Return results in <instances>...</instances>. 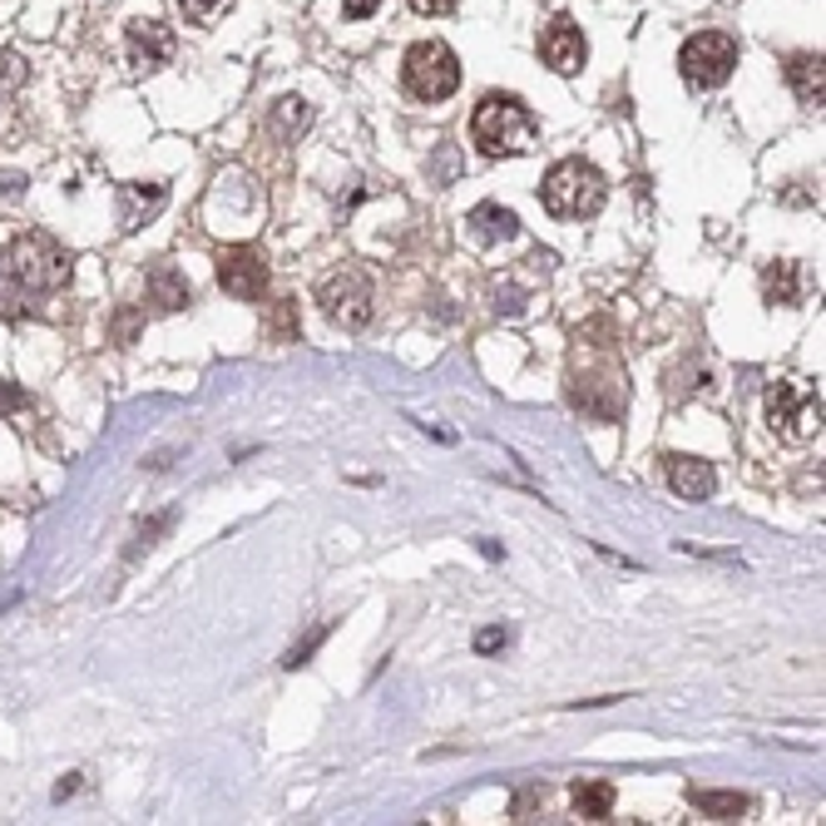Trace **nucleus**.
<instances>
[{
  "instance_id": "f257e3e1",
  "label": "nucleus",
  "mask_w": 826,
  "mask_h": 826,
  "mask_svg": "<svg viewBox=\"0 0 826 826\" xmlns=\"http://www.w3.org/2000/svg\"><path fill=\"white\" fill-rule=\"evenodd\" d=\"M70 282V252L45 233L10 242V252H0V317H16L40 298H55Z\"/></svg>"
},
{
  "instance_id": "f03ea898",
  "label": "nucleus",
  "mask_w": 826,
  "mask_h": 826,
  "mask_svg": "<svg viewBox=\"0 0 826 826\" xmlns=\"http://www.w3.org/2000/svg\"><path fill=\"white\" fill-rule=\"evenodd\" d=\"M471 134L491 158H515V154H529L539 140V124L529 114V104L520 94H485L475 104V120H471Z\"/></svg>"
},
{
  "instance_id": "7ed1b4c3",
  "label": "nucleus",
  "mask_w": 826,
  "mask_h": 826,
  "mask_svg": "<svg viewBox=\"0 0 826 826\" xmlns=\"http://www.w3.org/2000/svg\"><path fill=\"white\" fill-rule=\"evenodd\" d=\"M603 194H609V184L589 158H559L545 174V188H539V198L555 218H595L603 208Z\"/></svg>"
},
{
  "instance_id": "20e7f679",
  "label": "nucleus",
  "mask_w": 826,
  "mask_h": 826,
  "mask_svg": "<svg viewBox=\"0 0 826 826\" xmlns=\"http://www.w3.org/2000/svg\"><path fill=\"white\" fill-rule=\"evenodd\" d=\"M401 84H406L411 100L421 104H441L461 90V60L446 40H421L406 50V65H401Z\"/></svg>"
},
{
  "instance_id": "39448f33",
  "label": "nucleus",
  "mask_w": 826,
  "mask_h": 826,
  "mask_svg": "<svg viewBox=\"0 0 826 826\" xmlns=\"http://www.w3.org/2000/svg\"><path fill=\"white\" fill-rule=\"evenodd\" d=\"M767 421L782 441H817L822 436V391L812 381H772Z\"/></svg>"
},
{
  "instance_id": "423d86ee",
  "label": "nucleus",
  "mask_w": 826,
  "mask_h": 826,
  "mask_svg": "<svg viewBox=\"0 0 826 826\" xmlns=\"http://www.w3.org/2000/svg\"><path fill=\"white\" fill-rule=\"evenodd\" d=\"M733 70H737V40L723 35V30H698L678 50V75L693 90H717V84H727Z\"/></svg>"
},
{
  "instance_id": "0eeeda50",
  "label": "nucleus",
  "mask_w": 826,
  "mask_h": 826,
  "mask_svg": "<svg viewBox=\"0 0 826 826\" xmlns=\"http://www.w3.org/2000/svg\"><path fill=\"white\" fill-rule=\"evenodd\" d=\"M317 302H322L327 322L342 327V332H362L372 322V282L362 278L357 268H342L317 288Z\"/></svg>"
},
{
  "instance_id": "6e6552de",
  "label": "nucleus",
  "mask_w": 826,
  "mask_h": 826,
  "mask_svg": "<svg viewBox=\"0 0 826 826\" xmlns=\"http://www.w3.org/2000/svg\"><path fill=\"white\" fill-rule=\"evenodd\" d=\"M569 396H575V406L585 411L589 421H619L623 401H629V386H623V372H579L575 366Z\"/></svg>"
},
{
  "instance_id": "1a4fd4ad",
  "label": "nucleus",
  "mask_w": 826,
  "mask_h": 826,
  "mask_svg": "<svg viewBox=\"0 0 826 826\" xmlns=\"http://www.w3.org/2000/svg\"><path fill=\"white\" fill-rule=\"evenodd\" d=\"M218 288L238 302H258L268 292V258L258 248H224L218 252Z\"/></svg>"
},
{
  "instance_id": "9d476101",
  "label": "nucleus",
  "mask_w": 826,
  "mask_h": 826,
  "mask_svg": "<svg viewBox=\"0 0 826 826\" xmlns=\"http://www.w3.org/2000/svg\"><path fill=\"white\" fill-rule=\"evenodd\" d=\"M539 55H545V65L555 70V75H575V70L589 60L585 30H579L569 16H555L545 25V35H539Z\"/></svg>"
},
{
  "instance_id": "9b49d317",
  "label": "nucleus",
  "mask_w": 826,
  "mask_h": 826,
  "mask_svg": "<svg viewBox=\"0 0 826 826\" xmlns=\"http://www.w3.org/2000/svg\"><path fill=\"white\" fill-rule=\"evenodd\" d=\"M124 45H130V65L134 70H164L174 60V30L158 25V20H134L124 30Z\"/></svg>"
},
{
  "instance_id": "f8f14e48",
  "label": "nucleus",
  "mask_w": 826,
  "mask_h": 826,
  "mask_svg": "<svg viewBox=\"0 0 826 826\" xmlns=\"http://www.w3.org/2000/svg\"><path fill=\"white\" fill-rule=\"evenodd\" d=\"M669 485L683 500H708L717 491V471L698 455H669Z\"/></svg>"
},
{
  "instance_id": "ddd939ff",
  "label": "nucleus",
  "mask_w": 826,
  "mask_h": 826,
  "mask_svg": "<svg viewBox=\"0 0 826 826\" xmlns=\"http://www.w3.org/2000/svg\"><path fill=\"white\" fill-rule=\"evenodd\" d=\"M787 84L802 104H817L822 110V94H826V65L822 55H792L787 60Z\"/></svg>"
},
{
  "instance_id": "4468645a",
  "label": "nucleus",
  "mask_w": 826,
  "mask_h": 826,
  "mask_svg": "<svg viewBox=\"0 0 826 826\" xmlns=\"http://www.w3.org/2000/svg\"><path fill=\"white\" fill-rule=\"evenodd\" d=\"M149 302L154 312H178V307H188V282L178 268H168V262H158L149 272Z\"/></svg>"
},
{
  "instance_id": "2eb2a0df",
  "label": "nucleus",
  "mask_w": 826,
  "mask_h": 826,
  "mask_svg": "<svg viewBox=\"0 0 826 826\" xmlns=\"http://www.w3.org/2000/svg\"><path fill=\"white\" fill-rule=\"evenodd\" d=\"M471 228H475V238H481V242H505V238L520 233V218H515L510 208H500V204H481V208H471Z\"/></svg>"
},
{
  "instance_id": "dca6fc26",
  "label": "nucleus",
  "mask_w": 826,
  "mask_h": 826,
  "mask_svg": "<svg viewBox=\"0 0 826 826\" xmlns=\"http://www.w3.org/2000/svg\"><path fill=\"white\" fill-rule=\"evenodd\" d=\"M762 292H767L772 307H797L802 302V272H797V262H772V268L762 272Z\"/></svg>"
},
{
  "instance_id": "f3484780",
  "label": "nucleus",
  "mask_w": 826,
  "mask_h": 826,
  "mask_svg": "<svg viewBox=\"0 0 826 826\" xmlns=\"http://www.w3.org/2000/svg\"><path fill=\"white\" fill-rule=\"evenodd\" d=\"M120 198H124V228H140L144 224V218H149V214H158V208H164V184H149V188H140V184H124L120 188Z\"/></svg>"
},
{
  "instance_id": "a211bd4d",
  "label": "nucleus",
  "mask_w": 826,
  "mask_h": 826,
  "mask_svg": "<svg viewBox=\"0 0 826 826\" xmlns=\"http://www.w3.org/2000/svg\"><path fill=\"white\" fill-rule=\"evenodd\" d=\"M575 812L585 822H609L613 817V782H575Z\"/></svg>"
},
{
  "instance_id": "6ab92c4d",
  "label": "nucleus",
  "mask_w": 826,
  "mask_h": 826,
  "mask_svg": "<svg viewBox=\"0 0 826 826\" xmlns=\"http://www.w3.org/2000/svg\"><path fill=\"white\" fill-rule=\"evenodd\" d=\"M688 802H693L703 817H713V822H737L747 812V797H737V792H688Z\"/></svg>"
},
{
  "instance_id": "aec40b11",
  "label": "nucleus",
  "mask_w": 826,
  "mask_h": 826,
  "mask_svg": "<svg viewBox=\"0 0 826 826\" xmlns=\"http://www.w3.org/2000/svg\"><path fill=\"white\" fill-rule=\"evenodd\" d=\"M307 124H312V104L307 100H282L278 110L268 114V130L278 134V140H298Z\"/></svg>"
},
{
  "instance_id": "412c9836",
  "label": "nucleus",
  "mask_w": 826,
  "mask_h": 826,
  "mask_svg": "<svg viewBox=\"0 0 826 826\" xmlns=\"http://www.w3.org/2000/svg\"><path fill=\"white\" fill-rule=\"evenodd\" d=\"M25 75H30L25 60H20L16 50H0V94H10L16 84H25Z\"/></svg>"
},
{
  "instance_id": "4be33fe9",
  "label": "nucleus",
  "mask_w": 826,
  "mask_h": 826,
  "mask_svg": "<svg viewBox=\"0 0 826 826\" xmlns=\"http://www.w3.org/2000/svg\"><path fill=\"white\" fill-rule=\"evenodd\" d=\"M233 0H178V10H184V20H194V25H208L214 16H224Z\"/></svg>"
},
{
  "instance_id": "5701e85b",
  "label": "nucleus",
  "mask_w": 826,
  "mask_h": 826,
  "mask_svg": "<svg viewBox=\"0 0 826 826\" xmlns=\"http://www.w3.org/2000/svg\"><path fill=\"white\" fill-rule=\"evenodd\" d=\"M327 633H332V623H322V629H317V633H312V639H302V643H298V649H292V653H288V659H282V669H302V663H307V659H312V653H317V643H322V639H327Z\"/></svg>"
},
{
  "instance_id": "b1692460",
  "label": "nucleus",
  "mask_w": 826,
  "mask_h": 826,
  "mask_svg": "<svg viewBox=\"0 0 826 826\" xmlns=\"http://www.w3.org/2000/svg\"><path fill=\"white\" fill-rule=\"evenodd\" d=\"M272 332H278V342H292V337H298V307H292V298L278 302V322H272Z\"/></svg>"
},
{
  "instance_id": "393cba45",
  "label": "nucleus",
  "mask_w": 826,
  "mask_h": 826,
  "mask_svg": "<svg viewBox=\"0 0 826 826\" xmlns=\"http://www.w3.org/2000/svg\"><path fill=\"white\" fill-rule=\"evenodd\" d=\"M475 649H481V653H495V649H505V629H485L481 639H475Z\"/></svg>"
},
{
  "instance_id": "a878e982",
  "label": "nucleus",
  "mask_w": 826,
  "mask_h": 826,
  "mask_svg": "<svg viewBox=\"0 0 826 826\" xmlns=\"http://www.w3.org/2000/svg\"><path fill=\"white\" fill-rule=\"evenodd\" d=\"M376 6H381V0H342V10H347V16H352V20H366Z\"/></svg>"
},
{
  "instance_id": "bb28decb",
  "label": "nucleus",
  "mask_w": 826,
  "mask_h": 826,
  "mask_svg": "<svg viewBox=\"0 0 826 826\" xmlns=\"http://www.w3.org/2000/svg\"><path fill=\"white\" fill-rule=\"evenodd\" d=\"M411 6H416L421 16H446V10H455V0H411Z\"/></svg>"
}]
</instances>
